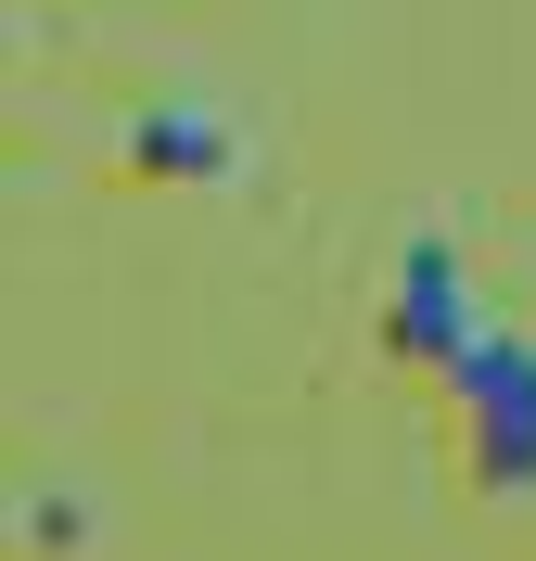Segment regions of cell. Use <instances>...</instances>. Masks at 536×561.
<instances>
[{"label":"cell","instance_id":"obj_3","mask_svg":"<svg viewBox=\"0 0 536 561\" xmlns=\"http://www.w3.org/2000/svg\"><path fill=\"white\" fill-rule=\"evenodd\" d=\"M128 179L217 192V179H243V128H230L217 103H153V115H128Z\"/></svg>","mask_w":536,"mask_h":561},{"label":"cell","instance_id":"obj_2","mask_svg":"<svg viewBox=\"0 0 536 561\" xmlns=\"http://www.w3.org/2000/svg\"><path fill=\"white\" fill-rule=\"evenodd\" d=\"M472 332H486V294H472L460 243H447V230H409V243H396V280H384V345L422 357V370H447Z\"/></svg>","mask_w":536,"mask_h":561},{"label":"cell","instance_id":"obj_4","mask_svg":"<svg viewBox=\"0 0 536 561\" xmlns=\"http://www.w3.org/2000/svg\"><path fill=\"white\" fill-rule=\"evenodd\" d=\"M90 511H77V497H26V511H13V549H90Z\"/></svg>","mask_w":536,"mask_h":561},{"label":"cell","instance_id":"obj_1","mask_svg":"<svg viewBox=\"0 0 536 561\" xmlns=\"http://www.w3.org/2000/svg\"><path fill=\"white\" fill-rule=\"evenodd\" d=\"M434 383H447V409H460V434H472V485L486 497H536V332L486 319Z\"/></svg>","mask_w":536,"mask_h":561}]
</instances>
